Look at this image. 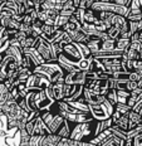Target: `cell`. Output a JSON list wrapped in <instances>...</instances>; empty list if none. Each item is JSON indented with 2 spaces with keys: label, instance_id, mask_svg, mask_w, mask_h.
I'll use <instances>...</instances> for the list:
<instances>
[{
  "label": "cell",
  "instance_id": "1f68e13d",
  "mask_svg": "<svg viewBox=\"0 0 142 146\" xmlns=\"http://www.w3.org/2000/svg\"><path fill=\"white\" fill-rule=\"evenodd\" d=\"M140 59H142V52H141V54H140Z\"/></svg>",
  "mask_w": 142,
  "mask_h": 146
},
{
  "label": "cell",
  "instance_id": "277c9868",
  "mask_svg": "<svg viewBox=\"0 0 142 146\" xmlns=\"http://www.w3.org/2000/svg\"><path fill=\"white\" fill-rule=\"evenodd\" d=\"M92 9L98 11H106V13H112V14H120L126 17L129 10L128 7H123V5H118L112 1H96L92 5Z\"/></svg>",
  "mask_w": 142,
  "mask_h": 146
},
{
  "label": "cell",
  "instance_id": "8fae6325",
  "mask_svg": "<svg viewBox=\"0 0 142 146\" xmlns=\"http://www.w3.org/2000/svg\"><path fill=\"white\" fill-rule=\"evenodd\" d=\"M68 35L71 36L72 42L75 43V44H86L87 42H88V36H89L82 29V27H81L79 29H75V30H72V32H69Z\"/></svg>",
  "mask_w": 142,
  "mask_h": 146
},
{
  "label": "cell",
  "instance_id": "836d02e7",
  "mask_svg": "<svg viewBox=\"0 0 142 146\" xmlns=\"http://www.w3.org/2000/svg\"><path fill=\"white\" fill-rule=\"evenodd\" d=\"M141 73H142V72H141Z\"/></svg>",
  "mask_w": 142,
  "mask_h": 146
},
{
  "label": "cell",
  "instance_id": "9a60e30c",
  "mask_svg": "<svg viewBox=\"0 0 142 146\" xmlns=\"http://www.w3.org/2000/svg\"><path fill=\"white\" fill-rule=\"evenodd\" d=\"M75 122H71V121H67L63 123V126L59 129V131L57 132V135L59 136L60 139H69L71 137V132H72V129H73Z\"/></svg>",
  "mask_w": 142,
  "mask_h": 146
},
{
  "label": "cell",
  "instance_id": "d4e9b609",
  "mask_svg": "<svg viewBox=\"0 0 142 146\" xmlns=\"http://www.w3.org/2000/svg\"><path fill=\"white\" fill-rule=\"evenodd\" d=\"M138 86H137V82L136 81H127L126 82V90L128 91V92H132V91L137 90Z\"/></svg>",
  "mask_w": 142,
  "mask_h": 146
},
{
  "label": "cell",
  "instance_id": "e0dca14e",
  "mask_svg": "<svg viewBox=\"0 0 142 146\" xmlns=\"http://www.w3.org/2000/svg\"><path fill=\"white\" fill-rule=\"evenodd\" d=\"M128 22H141L142 20V8L140 9H129L126 15Z\"/></svg>",
  "mask_w": 142,
  "mask_h": 146
},
{
  "label": "cell",
  "instance_id": "7a4b0ae2",
  "mask_svg": "<svg viewBox=\"0 0 142 146\" xmlns=\"http://www.w3.org/2000/svg\"><path fill=\"white\" fill-rule=\"evenodd\" d=\"M35 50L39 53L40 58L43 59L44 63L47 62H57L59 59L58 56H55L53 50V47H52V42H49L48 39H45L44 36H39L38 38V42L35 44Z\"/></svg>",
  "mask_w": 142,
  "mask_h": 146
},
{
  "label": "cell",
  "instance_id": "4dcf8cb0",
  "mask_svg": "<svg viewBox=\"0 0 142 146\" xmlns=\"http://www.w3.org/2000/svg\"><path fill=\"white\" fill-rule=\"evenodd\" d=\"M140 1V5H141V8H142V0H138Z\"/></svg>",
  "mask_w": 142,
  "mask_h": 146
},
{
  "label": "cell",
  "instance_id": "f1b7e54d",
  "mask_svg": "<svg viewBox=\"0 0 142 146\" xmlns=\"http://www.w3.org/2000/svg\"><path fill=\"white\" fill-rule=\"evenodd\" d=\"M73 4L75 8H82L83 9V0H73Z\"/></svg>",
  "mask_w": 142,
  "mask_h": 146
},
{
  "label": "cell",
  "instance_id": "ba28073f",
  "mask_svg": "<svg viewBox=\"0 0 142 146\" xmlns=\"http://www.w3.org/2000/svg\"><path fill=\"white\" fill-rule=\"evenodd\" d=\"M83 96H84L87 105H103V103L107 102L106 96L99 95V93L89 90V88H86V87H83Z\"/></svg>",
  "mask_w": 142,
  "mask_h": 146
},
{
  "label": "cell",
  "instance_id": "2e32d148",
  "mask_svg": "<svg viewBox=\"0 0 142 146\" xmlns=\"http://www.w3.org/2000/svg\"><path fill=\"white\" fill-rule=\"evenodd\" d=\"M9 98H10V88L5 84V82H0V105L3 106Z\"/></svg>",
  "mask_w": 142,
  "mask_h": 146
},
{
  "label": "cell",
  "instance_id": "d6a6232c",
  "mask_svg": "<svg viewBox=\"0 0 142 146\" xmlns=\"http://www.w3.org/2000/svg\"><path fill=\"white\" fill-rule=\"evenodd\" d=\"M141 117H142V111H141Z\"/></svg>",
  "mask_w": 142,
  "mask_h": 146
},
{
  "label": "cell",
  "instance_id": "484cf974",
  "mask_svg": "<svg viewBox=\"0 0 142 146\" xmlns=\"http://www.w3.org/2000/svg\"><path fill=\"white\" fill-rule=\"evenodd\" d=\"M132 62H133V69L135 71L142 72V59H136V60H132Z\"/></svg>",
  "mask_w": 142,
  "mask_h": 146
},
{
  "label": "cell",
  "instance_id": "5b68a950",
  "mask_svg": "<svg viewBox=\"0 0 142 146\" xmlns=\"http://www.w3.org/2000/svg\"><path fill=\"white\" fill-rule=\"evenodd\" d=\"M88 110L96 121H103L112 116L113 107L108 102L103 105H88Z\"/></svg>",
  "mask_w": 142,
  "mask_h": 146
},
{
  "label": "cell",
  "instance_id": "603a6c76",
  "mask_svg": "<svg viewBox=\"0 0 142 146\" xmlns=\"http://www.w3.org/2000/svg\"><path fill=\"white\" fill-rule=\"evenodd\" d=\"M106 33L108 34V36H110L111 39H114V40H117V39L121 36V30L120 28H117V27H110L107 30H106Z\"/></svg>",
  "mask_w": 142,
  "mask_h": 146
},
{
  "label": "cell",
  "instance_id": "4316f807",
  "mask_svg": "<svg viewBox=\"0 0 142 146\" xmlns=\"http://www.w3.org/2000/svg\"><path fill=\"white\" fill-rule=\"evenodd\" d=\"M110 1L116 3V4H118V5H123V7H129L131 0H110Z\"/></svg>",
  "mask_w": 142,
  "mask_h": 146
},
{
  "label": "cell",
  "instance_id": "ffe728a7",
  "mask_svg": "<svg viewBox=\"0 0 142 146\" xmlns=\"http://www.w3.org/2000/svg\"><path fill=\"white\" fill-rule=\"evenodd\" d=\"M116 40L114 39H106V40H102L101 43V50L102 52H112L116 50ZM99 50V52H101Z\"/></svg>",
  "mask_w": 142,
  "mask_h": 146
},
{
  "label": "cell",
  "instance_id": "4fadbf2b",
  "mask_svg": "<svg viewBox=\"0 0 142 146\" xmlns=\"http://www.w3.org/2000/svg\"><path fill=\"white\" fill-rule=\"evenodd\" d=\"M60 141V137L57 133H48L42 137L39 146H57Z\"/></svg>",
  "mask_w": 142,
  "mask_h": 146
},
{
  "label": "cell",
  "instance_id": "7402d4cb",
  "mask_svg": "<svg viewBox=\"0 0 142 146\" xmlns=\"http://www.w3.org/2000/svg\"><path fill=\"white\" fill-rule=\"evenodd\" d=\"M129 44H131V39H128V38H120L116 40V48L118 50H122V52H125L127 48L129 47Z\"/></svg>",
  "mask_w": 142,
  "mask_h": 146
},
{
  "label": "cell",
  "instance_id": "8992f818",
  "mask_svg": "<svg viewBox=\"0 0 142 146\" xmlns=\"http://www.w3.org/2000/svg\"><path fill=\"white\" fill-rule=\"evenodd\" d=\"M86 81H87V71L77 68L72 72L65 73L63 82L68 84H74V86H84Z\"/></svg>",
  "mask_w": 142,
  "mask_h": 146
},
{
  "label": "cell",
  "instance_id": "5bb4252c",
  "mask_svg": "<svg viewBox=\"0 0 142 146\" xmlns=\"http://www.w3.org/2000/svg\"><path fill=\"white\" fill-rule=\"evenodd\" d=\"M128 122H129V130L136 129L137 126L142 125V117H141V115L138 113V112L133 111V110H131V111L128 112ZM129 130H128V131H129Z\"/></svg>",
  "mask_w": 142,
  "mask_h": 146
},
{
  "label": "cell",
  "instance_id": "6da1fadb",
  "mask_svg": "<svg viewBox=\"0 0 142 146\" xmlns=\"http://www.w3.org/2000/svg\"><path fill=\"white\" fill-rule=\"evenodd\" d=\"M5 56L4 59L0 63V82H5L10 80L11 77L19 71L20 68V62L15 57H13L10 53H8L7 49L4 50Z\"/></svg>",
  "mask_w": 142,
  "mask_h": 146
},
{
  "label": "cell",
  "instance_id": "44dd1931",
  "mask_svg": "<svg viewBox=\"0 0 142 146\" xmlns=\"http://www.w3.org/2000/svg\"><path fill=\"white\" fill-rule=\"evenodd\" d=\"M106 100H107V102L110 103L111 106L114 108V106L118 103V96H117V90H114V88H110V91L107 92V95H106Z\"/></svg>",
  "mask_w": 142,
  "mask_h": 146
},
{
  "label": "cell",
  "instance_id": "9c48e42d",
  "mask_svg": "<svg viewBox=\"0 0 142 146\" xmlns=\"http://www.w3.org/2000/svg\"><path fill=\"white\" fill-rule=\"evenodd\" d=\"M83 23L86 24H92V25H97V24H101V19H99V11L94 10L92 8L84 9L83 13Z\"/></svg>",
  "mask_w": 142,
  "mask_h": 146
},
{
  "label": "cell",
  "instance_id": "3957f363",
  "mask_svg": "<svg viewBox=\"0 0 142 146\" xmlns=\"http://www.w3.org/2000/svg\"><path fill=\"white\" fill-rule=\"evenodd\" d=\"M59 57H63L64 59H67L68 62H71L72 64H78V63L82 60L84 57L81 52V48L78 44L73 43V42H69V43H65L64 47H63L62 54Z\"/></svg>",
  "mask_w": 142,
  "mask_h": 146
},
{
  "label": "cell",
  "instance_id": "30bf717a",
  "mask_svg": "<svg viewBox=\"0 0 142 146\" xmlns=\"http://www.w3.org/2000/svg\"><path fill=\"white\" fill-rule=\"evenodd\" d=\"M48 133H52L48 129V126L45 125L43 118L40 117V115L34 118V130H33V135L37 136H45Z\"/></svg>",
  "mask_w": 142,
  "mask_h": 146
},
{
  "label": "cell",
  "instance_id": "7c38bea8",
  "mask_svg": "<svg viewBox=\"0 0 142 146\" xmlns=\"http://www.w3.org/2000/svg\"><path fill=\"white\" fill-rule=\"evenodd\" d=\"M99 146H125V140L118 137V136L114 135V133H112L110 130L108 135L101 141Z\"/></svg>",
  "mask_w": 142,
  "mask_h": 146
},
{
  "label": "cell",
  "instance_id": "d6986e66",
  "mask_svg": "<svg viewBox=\"0 0 142 146\" xmlns=\"http://www.w3.org/2000/svg\"><path fill=\"white\" fill-rule=\"evenodd\" d=\"M81 27H82V24L78 22V20L75 19L74 17H72L71 19H69V22H68V23L65 24V25L62 28V30H63V32H65V33H69V32H72V30L79 29Z\"/></svg>",
  "mask_w": 142,
  "mask_h": 146
},
{
  "label": "cell",
  "instance_id": "cb8c5ba5",
  "mask_svg": "<svg viewBox=\"0 0 142 146\" xmlns=\"http://www.w3.org/2000/svg\"><path fill=\"white\" fill-rule=\"evenodd\" d=\"M75 90H77V86H74V84L64 83V100L71 98V97L74 95Z\"/></svg>",
  "mask_w": 142,
  "mask_h": 146
},
{
  "label": "cell",
  "instance_id": "52a82bcc",
  "mask_svg": "<svg viewBox=\"0 0 142 146\" xmlns=\"http://www.w3.org/2000/svg\"><path fill=\"white\" fill-rule=\"evenodd\" d=\"M47 96L53 102H58L64 100V82H53L45 88Z\"/></svg>",
  "mask_w": 142,
  "mask_h": 146
},
{
  "label": "cell",
  "instance_id": "ac0fdd59",
  "mask_svg": "<svg viewBox=\"0 0 142 146\" xmlns=\"http://www.w3.org/2000/svg\"><path fill=\"white\" fill-rule=\"evenodd\" d=\"M113 125L120 129H122L123 131H128L129 130V122H128V113L122 115L120 118H117L116 121H113Z\"/></svg>",
  "mask_w": 142,
  "mask_h": 146
},
{
  "label": "cell",
  "instance_id": "f546056e",
  "mask_svg": "<svg viewBox=\"0 0 142 146\" xmlns=\"http://www.w3.org/2000/svg\"><path fill=\"white\" fill-rule=\"evenodd\" d=\"M125 146H133V142H132L131 137H128L127 140H125Z\"/></svg>",
  "mask_w": 142,
  "mask_h": 146
},
{
  "label": "cell",
  "instance_id": "83f0119b",
  "mask_svg": "<svg viewBox=\"0 0 142 146\" xmlns=\"http://www.w3.org/2000/svg\"><path fill=\"white\" fill-rule=\"evenodd\" d=\"M97 0H83V9H88V8H92V5Z\"/></svg>",
  "mask_w": 142,
  "mask_h": 146
}]
</instances>
